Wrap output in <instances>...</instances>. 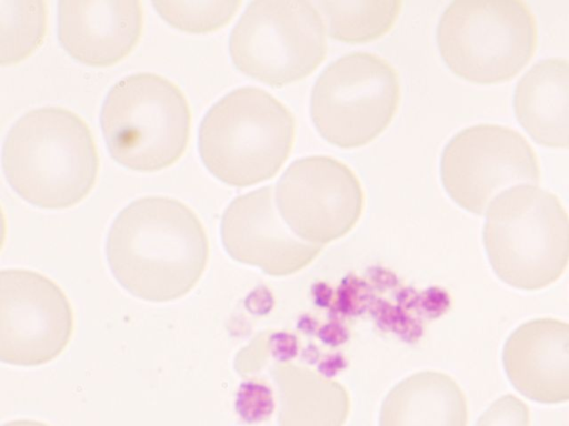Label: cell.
Masks as SVG:
<instances>
[{"label":"cell","mask_w":569,"mask_h":426,"mask_svg":"<svg viewBox=\"0 0 569 426\" xmlns=\"http://www.w3.org/2000/svg\"><path fill=\"white\" fill-rule=\"evenodd\" d=\"M47 2L0 0V62L14 64L29 57L47 30Z\"/></svg>","instance_id":"cell-19"},{"label":"cell","mask_w":569,"mask_h":426,"mask_svg":"<svg viewBox=\"0 0 569 426\" xmlns=\"http://www.w3.org/2000/svg\"><path fill=\"white\" fill-rule=\"evenodd\" d=\"M276 189L264 185L234 197L220 224L226 252L270 276H287L310 264L322 245L299 237L283 221Z\"/></svg>","instance_id":"cell-12"},{"label":"cell","mask_w":569,"mask_h":426,"mask_svg":"<svg viewBox=\"0 0 569 426\" xmlns=\"http://www.w3.org/2000/svg\"><path fill=\"white\" fill-rule=\"evenodd\" d=\"M331 37L347 42L379 38L395 23L401 0H319Z\"/></svg>","instance_id":"cell-18"},{"label":"cell","mask_w":569,"mask_h":426,"mask_svg":"<svg viewBox=\"0 0 569 426\" xmlns=\"http://www.w3.org/2000/svg\"><path fill=\"white\" fill-rule=\"evenodd\" d=\"M158 13L172 27L192 33L214 31L227 24L240 0L153 1Z\"/></svg>","instance_id":"cell-20"},{"label":"cell","mask_w":569,"mask_h":426,"mask_svg":"<svg viewBox=\"0 0 569 426\" xmlns=\"http://www.w3.org/2000/svg\"><path fill=\"white\" fill-rule=\"evenodd\" d=\"M100 123L110 155L136 171H158L178 161L190 138L191 112L171 80L138 72L108 92Z\"/></svg>","instance_id":"cell-5"},{"label":"cell","mask_w":569,"mask_h":426,"mask_svg":"<svg viewBox=\"0 0 569 426\" xmlns=\"http://www.w3.org/2000/svg\"><path fill=\"white\" fill-rule=\"evenodd\" d=\"M2 426H50L46 423L32 419H16L3 424Z\"/></svg>","instance_id":"cell-22"},{"label":"cell","mask_w":569,"mask_h":426,"mask_svg":"<svg viewBox=\"0 0 569 426\" xmlns=\"http://www.w3.org/2000/svg\"><path fill=\"white\" fill-rule=\"evenodd\" d=\"M209 252L197 214L168 196L130 202L113 220L106 241L114 280L131 295L153 303L174 301L193 290Z\"/></svg>","instance_id":"cell-1"},{"label":"cell","mask_w":569,"mask_h":426,"mask_svg":"<svg viewBox=\"0 0 569 426\" xmlns=\"http://www.w3.org/2000/svg\"><path fill=\"white\" fill-rule=\"evenodd\" d=\"M229 51L243 73L287 84L311 73L326 57V23L308 0H254L232 29Z\"/></svg>","instance_id":"cell-7"},{"label":"cell","mask_w":569,"mask_h":426,"mask_svg":"<svg viewBox=\"0 0 569 426\" xmlns=\"http://www.w3.org/2000/svg\"><path fill=\"white\" fill-rule=\"evenodd\" d=\"M278 399L279 426H343L350 412L346 388L292 363L271 373Z\"/></svg>","instance_id":"cell-17"},{"label":"cell","mask_w":569,"mask_h":426,"mask_svg":"<svg viewBox=\"0 0 569 426\" xmlns=\"http://www.w3.org/2000/svg\"><path fill=\"white\" fill-rule=\"evenodd\" d=\"M502 363L525 397L542 404L569 400V323L543 317L521 324L506 341Z\"/></svg>","instance_id":"cell-14"},{"label":"cell","mask_w":569,"mask_h":426,"mask_svg":"<svg viewBox=\"0 0 569 426\" xmlns=\"http://www.w3.org/2000/svg\"><path fill=\"white\" fill-rule=\"evenodd\" d=\"M399 100L397 69L377 53L353 51L321 71L311 90L310 113L326 140L358 146L389 124Z\"/></svg>","instance_id":"cell-8"},{"label":"cell","mask_w":569,"mask_h":426,"mask_svg":"<svg viewBox=\"0 0 569 426\" xmlns=\"http://www.w3.org/2000/svg\"><path fill=\"white\" fill-rule=\"evenodd\" d=\"M143 28L137 0H62L58 3V38L76 60L94 67L114 64L138 43Z\"/></svg>","instance_id":"cell-13"},{"label":"cell","mask_w":569,"mask_h":426,"mask_svg":"<svg viewBox=\"0 0 569 426\" xmlns=\"http://www.w3.org/2000/svg\"><path fill=\"white\" fill-rule=\"evenodd\" d=\"M436 37L456 74L490 83L513 77L527 64L538 27L525 0H453L440 16Z\"/></svg>","instance_id":"cell-6"},{"label":"cell","mask_w":569,"mask_h":426,"mask_svg":"<svg viewBox=\"0 0 569 426\" xmlns=\"http://www.w3.org/2000/svg\"><path fill=\"white\" fill-rule=\"evenodd\" d=\"M440 174L449 195L480 214L508 185L539 182V158L528 140L511 126L477 123L447 142Z\"/></svg>","instance_id":"cell-9"},{"label":"cell","mask_w":569,"mask_h":426,"mask_svg":"<svg viewBox=\"0 0 569 426\" xmlns=\"http://www.w3.org/2000/svg\"><path fill=\"white\" fill-rule=\"evenodd\" d=\"M466 396L449 375L423 371L395 385L385 397L379 426H467Z\"/></svg>","instance_id":"cell-16"},{"label":"cell","mask_w":569,"mask_h":426,"mask_svg":"<svg viewBox=\"0 0 569 426\" xmlns=\"http://www.w3.org/2000/svg\"><path fill=\"white\" fill-rule=\"evenodd\" d=\"M274 193L287 225L302 240L319 245L350 231L365 205V192L355 171L325 154L291 162Z\"/></svg>","instance_id":"cell-10"},{"label":"cell","mask_w":569,"mask_h":426,"mask_svg":"<svg viewBox=\"0 0 569 426\" xmlns=\"http://www.w3.org/2000/svg\"><path fill=\"white\" fill-rule=\"evenodd\" d=\"M482 237L496 275L518 290L549 286L569 263V213L556 193L538 185L500 192L487 209Z\"/></svg>","instance_id":"cell-3"},{"label":"cell","mask_w":569,"mask_h":426,"mask_svg":"<svg viewBox=\"0 0 569 426\" xmlns=\"http://www.w3.org/2000/svg\"><path fill=\"white\" fill-rule=\"evenodd\" d=\"M513 108L535 140L569 148V59L549 57L535 62L515 87Z\"/></svg>","instance_id":"cell-15"},{"label":"cell","mask_w":569,"mask_h":426,"mask_svg":"<svg viewBox=\"0 0 569 426\" xmlns=\"http://www.w3.org/2000/svg\"><path fill=\"white\" fill-rule=\"evenodd\" d=\"M289 108L253 85L237 88L204 114L198 136L206 168L222 182L246 186L273 176L293 146Z\"/></svg>","instance_id":"cell-4"},{"label":"cell","mask_w":569,"mask_h":426,"mask_svg":"<svg viewBox=\"0 0 569 426\" xmlns=\"http://www.w3.org/2000/svg\"><path fill=\"white\" fill-rule=\"evenodd\" d=\"M476 426H530V410L515 395H503L483 412Z\"/></svg>","instance_id":"cell-21"},{"label":"cell","mask_w":569,"mask_h":426,"mask_svg":"<svg viewBox=\"0 0 569 426\" xmlns=\"http://www.w3.org/2000/svg\"><path fill=\"white\" fill-rule=\"evenodd\" d=\"M2 168L10 186L42 209H66L92 190L99 156L89 125L62 106H41L21 115L2 148Z\"/></svg>","instance_id":"cell-2"},{"label":"cell","mask_w":569,"mask_h":426,"mask_svg":"<svg viewBox=\"0 0 569 426\" xmlns=\"http://www.w3.org/2000/svg\"><path fill=\"white\" fill-rule=\"evenodd\" d=\"M74 328L71 304L46 275L24 268L0 272V359L39 366L58 357Z\"/></svg>","instance_id":"cell-11"}]
</instances>
